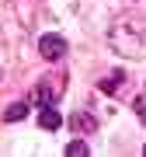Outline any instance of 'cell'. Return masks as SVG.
<instances>
[{
	"label": "cell",
	"instance_id": "2",
	"mask_svg": "<svg viewBox=\"0 0 146 157\" xmlns=\"http://www.w3.org/2000/svg\"><path fill=\"white\" fill-rule=\"evenodd\" d=\"M38 52H42L45 59H63V56H66V39L56 35V32L42 35V39H38Z\"/></svg>",
	"mask_w": 146,
	"mask_h": 157
},
{
	"label": "cell",
	"instance_id": "7",
	"mask_svg": "<svg viewBox=\"0 0 146 157\" xmlns=\"http://www.w3.org/2000/svg\"><path fill=\"white\" fill-rule=\"evenodd\" d=\"M70 122H73V126H77V129H94V119H90L87 112H77V115H73V119H70Z\"/></svg>",
	"mask_w": 146,
	"mask_h": 157
},
{
	"label": "cell",
	"instance_id": "6",
	"mask_svg": "<svg viewBox=\"0 0 146 157\" xmlns=\"http://www.w3.org/2000/svg\"><path fill=\"white\" fill-rule=\"evenodd\" d=\"M66 157H90V147L84 140H73V143H66Z\"/></svg>",
	"mask_w": 146,
	"mask_h": 157
},
{
	"label": "cell",
	"instance_id": "1",
	"mask_svg": "<svg viewBox=\"0 0 146 157\" xmlns=\"http://www.w3.org/2000/svg\"><path fill=\"white\" fill-rule=\"evenodd\" d=\"M108 42H111L115 52H122V56L129 59H139L146 56V21L143 17H122V21L111 25V32H108Z\"/></svg>",
	"mask_w": 146,
	"mask_h": 157
},
{
	"label": "cell",
	"instance_id": "3",
	"mask_svg": "<svg viewBox=\"0 0 146 157\" xmlns=\"http://www.w3.org/2000/svg\"><path fill=\"white\" fill-rule=\"evenodd\" d=\"M38 126L52 133V129H59V126H63V115H59L52 105H42V108H38Z\"/></svg>",
	"mask_w": 146,
	"mask_h": 157
},
{
	"label": "cell",
	"instance_id": "5",
	"mask_svg": "<svg viewBox=\"0 0 146 157\" xmlns=\"http://www.w3.org/2000/svg\"><path fill=\"white\" fill-rule=\"evenodd\" d=\"M28 115V105H24V101H14V105H7V122H21V119Z\"/></svg>",
	"mask_w": 146,
	"mask_h": 157
},
{
	"label": "cell",
	"instance_id": "9",
	"mask_svg": "<svg viewBox=\"0 0 146 157\" xmlns=\"http://www.w3.org/2000/svg\"><path fill=\"white\" fill-rule=\"evenodd\" d=\"M143 157H146V147H143Z\"/></svg>",
	"mask_w": 146,
	"mask_h": 157
},
{
	"label": "cell",
	"instance_id": "8",
	"mask_svg": "<svg viewBox=\"0 0 146 157\" xmlns=\"http://www.w3.org/2000/svg\"><path fill=\"white\" fill-rule=\"evenodd\" d=\"M139 112H143V122H146V105H139Z\"/></svg>",
	"mask_w": 146,
	"mask_h": 157
},
{
	"label": "cell",
	"instance_id": "4",
	"mask_svg": "<svg viewBox=\"0 0 146 157\" xmlns=\"http://www.w3.org/2000/svg\"><path fill=\"white\" fill-rule=\"evenodd\" d=\"M122 80H125V73H122V70H115V73H108V77L101 80V91H104V94H115V91L122 87Z\"/></svg>",
	"mask_w": 146,
	"mask_h": 157
}]
</instances>
